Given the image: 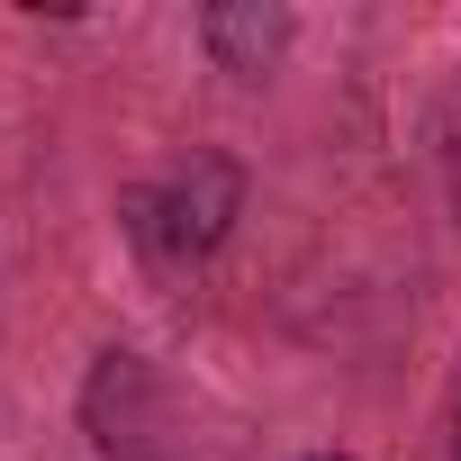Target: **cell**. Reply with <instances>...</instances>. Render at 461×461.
I'll return each mask as SVG.
<instances>
[{"instance_id":"obj_1","label":"cell","mask_w":461,"mask_h":461,"mask_svg":"<svg viewBox=\"0 0 461 461\" xmlns=\"http://www.w3.org/2000/svg\"><path fill=\"white\" fill-rule=\"evenodd\" d=\"M118 217H127V236H136L154 263L190 272V263H208L226 236H236V217H245V172L199 145V154H181L172 172L136 181V190L118 199Z\"/></svg>"},{"instance_id":"obj_2","label":"cell","mask_w":461,"mask_h":461,"mask_svg":"<svg viewBox=\"0 0 461 461\" xmlns=\"http://www.w3.org/2000/svg\"><path fill=\"white\" fill-rule=\"evenodd\" d=\"M290 37H299V19L281 10V0H217V10H199V46H208V64L236 73V82L281 73Z\"/></svg>"},{"instance_id":"obj_3","label":"cell","mask_w":461,"mask_h":461,"mask_svg":"<svg viewBox=\"0 0 461 461\" xmlns=\"http://www.w3.org/2000/svg\"><path fill=\"white\" fill-rule=\"evenodd\" d=\"M443 461H461V362H452V398H443Z\"/></svg>"},{"instance_id":"obj_4","label":"cell","mask_w":461,"mask_h":461,"mask_svg":"<svg viewBox=\"0 0 461 461\" xmlns=\"http://www.w3.org/2000/svg\"><path fill=\"white\" fill-rule=\"evenodd\" d=\"M299 461H353V452H299Z\"/></svg>"}]
</instances>
